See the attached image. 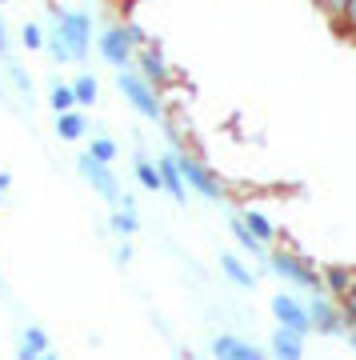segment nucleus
Here are the masks:
<instances>
[{
	"instance_id": "nucleus-1",
	"label": "nucleus",
	"mask_w": 356,
	"mask_h": 360,
	"mask_svg": "<svg viewBox=\"0 0 356 360\" xmlns=\"http://www.w3.org/2000/svg\"><path fill=\"white\" fill-rule=\"evenodd\" d=\"M52 32L61 37L64 44V56L68 60H89L92 52V16L84 8H52Z\"/></svg>"
},
{
	"instance_id": "nucleus-2",
	"label": "nucleus",
	"mask_w": 356,
	"mask_h": 360,
	"mask_svg": "<svg viewBox=\"0 0 356 360\" xmlns=\"http://www.w3.org/2000/svg\"><path fill=\"white\" fill-rule=\"evenodd\" d=\"M140 44H148V37H144L140 25H104L101 37H96L101 60L113 65L116 72H120V68H132V52H136Z\"/></svg>"
},
{
	"instance_id": "nucleus-3",
	"label": "nucleus",
	"mask_w": 356,
	"mask_h": 360,
	"mask_svg": "<svg viewBox=\"0 0 356 360\" xmlns=\"http://www.w3.org/2000/svg\"><path fill=\"white\" fill-rule=\"evenodd\" d=\"M116 89H120V96H125V101L132 104V108L144 116V120H156V124L165 120V108H160V92H156L148 80L140 77L136 68H120V72H116Z\"/></svg>"
},
{
	"instance_id": "nucleus-4",
	"label": "nucleus",
	"mask_w": 356,
	"mask_h": 360,
	"mask_svg": "<svg viewBox=\"0 0 356 360\" xmlns=\"http://www.w3.org/2000/svg\"><path fill=\"white\" fill-rule=\"evenodd\" d=\"M268 269L276 272L280 281H288L293 288H300V292H324L320 272L312 269L305 257H296V252H272V257H268Z\"/></svg>"
},
{
	"instance_id": "nucleus-5",
	"label": "nucleus",
	"mask_w": 356,
	"mask_h": 360,
	"mask_svg": "<svg viewBox=\"0 0 356 360\" xmlns=\"http://www.w3.org/2000/svg\"><path fill=\"white\" fill-rule=\"evenodd\" d=\"M177 153V165H180V176H184V188H192L196 196H204V200H224V184L217 180V172L208 165H201L196 156H189V153H180V148H172Z\"/></svg>"
},
{
	"instance_id": "nucleus-6",
	"label": "nucleus",
	"mask_w": 356,
	"mask_h": 360,
	"mask_svg": "<svg viewBox=\"0 0 356 360\" xmlns=\"http://www.w3.org/2000/svg\"><path fill=\"white\" fill-rule=\"evenodd\" d=\"M77 172H80L84 180H89V188H92L96 196H101L104 205H120V196H125V188H120V180H116L113 165H101V160H92L89 153H80Z\"/></svg>"
},
{
	"instance_id": "nucleus-7",
	"label": "nucleus",
	"mask_w": 356,
	"mask_h": 360,
	"mask_svg": "<svg viewBox=\"0 0 356 360\" xmlns=\"http://www.w3.org/2000/svg\"><path fill=\"white\" fill-rule=\"evenodd\" d=\"M132 68H136L140 77L148 80L153 89H160V84H168L172 80V68H168V56L160 52V44H140L136 52H132Z\"/></svg>"
},
{
	"instance_id": "nucleus-8",
	"label": "nucleus",
	"mask_w": 356,
	"mask_h": 360,
	"mask_svg": "<svg viewBox=\"0 0 356 360\" xmlns=\"http://www.w3.org/2000/svg\"><path fill=\"white\" fill-rule=\"evenodd\" d=\"M272 316H276L280 328H293V333H300V336L312 333V324H308V304L300 300V296H293V292H276L272 296Z\"/></svg>"
},
{
	"instance_id": "nucleus-9",
	"label": "nucleus",
	"mask_w": 356,
	"mask_h": 360,
	"mask_svg": "<svg viewBox=\"0 0 356 360\" xmlns=\"http://www.w3.org/2000/svg\"><path fill=\"white\" fill-rule=\"evenodd\" d=\"M308 324H312V333H320V336H336L344 328V316L324 292H312V300H308Z\"/></svg>"
},
{
	"instance_id": "nucleus-10",
	"label": "nucleus",
	"mask_w": 356,
	"mask_h": 360,
	"mask_svg": "<svg viewBox=\"0 0 356 360\" xmlns=\"http://www.w3.org/2000/svg\"><path fill=\"white\" fill-rule=\"evenodd\" d=\"M212 360H265V348H256L244 336L220 333V336H212Z\"/></svg>"
},
{
	"instance_id": "nucleus-11",
	"label": "nucleus",
	"mask_w": 356,
	"mask_h": 360,
	"mask_svg": "<svg viewBox=\"0 0 356 360\" xmlns=\"http://www.w3.org/2000/svg\"><path fill=\"white\" fill-rule=\"evenodd\" d=\"M156 172H160V193H168L177 205L189 200V188H184V176H180V165H177V153H165L156 160Z\"/></svg>"
},
{
	"instance_id": "nucleus-12",
	"label": "nucleus",
	"mask_w": 356,
	"mask_h": 360,
	"mask_svg": "<svg viewBox=\"0 0 356 360\" xmlns=\"http://www.w3.org/2000/svg\"><path fill=\"white\" fill-rule=\"evenodd\" d=\"M268 352L272 360H305V336L276 324V333L268 336Z\"/></svg>"
},
{
	"instance_id": "nucleus-13",
	"label": "nucleus",
	"mask_w": 356,
	"mask_h": 360,
	"mask_svg": "<svg viewBox=\"0 0 356 360\" xmlns=\"http://www.w3.org/2000/svg\"><path fill=\"white\" fill-rule=\"evenodd\" d=\"M52 129H56V136L61 141H84L89 136V116H84V108H72V112H56V120H52Z\"/></svg>"
},
{
	"instance_id": "nucleus-14",
	"label": "nucleus",
	"mask_w": 356,
	"mask_h": 360,
	"mask_svg": "<svg viewBox=\"0 0 356 360\" xmlns=\"http://www.w3.org/2000/svg\"><path fill=\"white\" fill-rule=\"evenodd\" d=\"M220 269H224V276H229L236 288H256V276L248 272V264H244L236 252H220Z\"/></svg>"
},
{
	"instance_id": "nucleus-15",
	"label": "nucleus",
	"mask_w": 356,
	"mask_h": 360,
	"mask_svg": "<svg viewBox=\"0 0 356 360\" xmlns=\"http://www.w3.org/2000/svg\"><path fill=\"white\" fill-rule=\"evenodd\" d=\"M352 281H356V272L348 269V264H329V269L320 272V284H324L332 296H344L352 288Z\"/></svg>"
},
{
	"instance_id": "nucleus-16",
	"label": "nucleus",
	"mask_w": 356,
	"mask_h": 360,
	"mask_svg": "<svg viewBox=\"0 0 356 360\" xmlns=\"http://www.w3.org/2000/svg\"><path fill=\"white\" fill-rule=\"evenodd\" d=\"M241 220H244V229L253 232V236L260 240V245H272V240H276V224H272V220H268L265 212L248 208V212H241Z\"/></svg>"
},
{
	"instance_id": "nucleus-17",
	"label": "nucleus",
	"mask_w": 356,
	"mask_h": 360,
	"mask_svg": "<svg viewBox=\"0 0 356 360\" xmlns=\"http://www.w3.org/2000/svg\"><path fill=\"white\" fill-rule=\"evenodd\" d=\"M72 96H77V108H92L96 96H101V80L92 77V72H80V77L72 80Z\"/></svg>"
},
{
	"instance_id": "nucleus-18",
	"label": "nucleus",
	"mask_w": 356,
	"mask_h": 360,
	"mask_svg": "<svg viewBox=\"0 0 356 360\" xmlns=\"http://www.w3.org/2000/svg\"><path fill=\"white\" fill-rule=\"evenodd\" d=\"M49 104H52V112H72V108H77L72 84H64V80H49Z\"/></svg>"
},
{
	"instance_id": "nucleus-19",
	"label": "nucleus",
	"mask_w": 356,
	"mask_h": 360,
	"mask_svg": "<svg viewBox=\"0 0 356 360\" xmlns=\"http://www.w3.org/2000/svg\"><path fill=\"white\" fill-rule=\"evenodd\" d=\"M132 172H136L140 188H148V193H160V172H156V160H148V156H136Z\"/></svg>"
},
{
	"instance_id": "nucleus-20",
	"label": "nucleus",
	"mask_w": 356,
	"mask_h": 360,
	"mask_svg": "<svg viewBox=\"0 0 356 360\" xmlns=\"http://www.w3.org/2000/svg\"><path fill=\"white\" fill-rule=\"evenodd\" d=\"M229 229H232V236H236V245H241L244 252H253V257H265V245H260L253 232L244 229V220H241V217H229Z\"/></svg>"
},
{
	"instance_id": "nucleus-21",
	"label": "nucleus",
	"mask_w": 356,
	"mask_h": 360,
	"mask_svg": "<svg viewBox=\"0 0 356 360\" xmlns=\"http://www.w3.org/2000/svg\"><path fill=\"white\" fill-rule=\"evenodd\" d=\"M20 44H25L28 52H44V25H40V20H25V25H20Z\"/></svg>"
},
{
	"instance_id": "nucleus-22",
	"label": "nucleus",
	"mask_w": 356,
	"mask_h": 360,
	"mask_svg": "<svg viewBox=\"0 0 356 360\" xmlns=\"http://www.w3.org/2000/svg\"><path fill=\"white\" fill-rule=\"evenodd\" d=\"M116 153H120V148H116L113 136H92V144H89V156H92V160H101V165H113Z\"/></svg>"
},
{
	"instance_id": "nucleus-23",
	"label": "nucleus",
	"mask_w": 356,
	"mask_h": 360,
	"mask_svg": "<svg viewBox=\"0 0 356 360\" xmlns=\"http://www.w3.org/2000/svg\"><path fill=\"white\" fill-rule=\"evenodd\" d=\"M108 229L120 232V236H132V232L140 229V217H136V212H125V208H116L113 217H108Z\"/></svg>"
},
{
	"instance_id": "nucleus-24",
	"label": "nucleus",
	"mask_w": 356,
	"mask_h": 360,
	"mask_svg": "<svg viewBox=\"0 0 356 360\" xmlns=\"http://www.w3.org/2000/svg\"><path fill=\"white\" fill-rule=\"evenodd\" d=\"M20 345L32 348V352H49V333H44L40 324H28L25 336H20Z\"/></svg>"
},
{
	"instance_id": "nucleus-25",
	"label": "nucleus",
	"mask_w": 356,
	"mask_h": 360,
	"mask_svg": "<svg viewBox=\"0 0 356 360\" xmlns=\"http://www.w3.org/2000/svg\"><path fill=\"white\" fill-rule=\"evenodd\" d=\"M8 80H13V89L20 92V96H32V77L25 72V65L8 60Z\"/></svg>"
},
{
	"instance_id": "nucleus-26",
	"label": "nucleus",
	"mask_w": 356,
	"mask_h": 360,
	"mask_svg": "<svg viewBox=\"0 0 356 360\" xmlns=\"http://www.w3.org/2000/svg\"><path fill=\"white\" fill-rule=\"evenodd\" d=\"M13 56V37H8V25H4V16H0V60H8Z\"/></svg>"
},
{
	"instance_id": "nucleus-27",
	"label": "nucleus",
	"mask_w": 356,
	"mask_h": 360,
	"mask_svg": "<svg viewBox=\"0 0 356 360\" xmlns=\"http://www.w3.org/2000/svg\"><path fill=\"white\" fill-rule=\"evenodd\" d=\"M317 4H324V8H332V13H344V8H348V0H317Z\"/></svg>"
},
{
	"instance_id": "nucleus-28",
	"label": "nucleus",
	"mask_w": 356,
	"mask_h": 360,
	"mask_svg": "<svg viewBox=\"0 0 356 360\" xmlns=\"http://www.w3.org/2000/svg\"><path fill=\"white\" fill-rule=\"evenodd\" d=\"M8 188H13V172H4V168H0V196L8 193Z\"/></svg>"
},
{
	"instance_id": "nucleus-29",
	"label": "nucleus",
	"mask_w": 356,
	"mask_h": 360,
	"mask_svg": "<svg viewBox=\"0 0 356 360\" xmlns=\"http://www.w3.org/2000/svg\"><path fill=\"white\" fill-rule=\"evenodd\" d=\"M128 260H132V248L120 245V248H116V264H128Z\"/></svg>"
},
{
	"instance_id": "nucleus-30",
	"label": "nucleus",
	"mask_w": 356,
	"mask_h": 360,
	"mask_svg": "<svg viewBox=\"0 0 356 360\" xmlns=\"http://www.w3.org/2000/svg\"><path fill=\"white\" fill-rule=\"evenodd\" d=\"M16 360H40V352H32V348L20 345V352H16Z\"/></svg>"
},
{
	"instance_id": "nucleus-31",
	"label": "nucleus",
	"mask_w": 356,
	"mask_h": 360,
	"mask_svg": "<svg viewBox=\"0 0 356 360\" xmlns=\"http://www.w3.org/2000/svg\"><path fill=\"white\" fill-rule=\"evenodd\" d=\"M344 16H348V25L356 28V0H348V8H344Z\"/></svg>"
},
{
	"instance_id": "nucleus-32",
	"label": "nucleus",
	"mask_w": 356,
	"mask_h": 360,
	"mask_svg": "<svg viewBox=\"0 0 356 360\" xmlns=\"http://www.w3.org/2000/svg\"><path fill=\"white\" fill-rule=\"evenodd\" d=\"M348 345H352V352H356V328H348Z\"/></svg>"
},
{
	"instance_id": "nucleus-33",
	"label": "nucleus",
	"mask_w": 356,
	"mask_h": 360,
	"mask_svg": "<svg viewBox=\"0 0 356 360\" xmlns=\"http://www.w3.org/2000/svg\"><path fill=\"white\" fill-rule=\"evenodd\" d=\"M40 360H61V356H52V352H40Z\"/></svg>"
},
{
	"instance_id": "nucleus-34",
	"label": "nucleus",
	"mask_w": 356,
	"mask_h": 360,
	"mask_svg": "<svg viewBox=\"0 0 356 360\" xmlns=\"http://www.w3.org/2000/svg\"><path fill=\"white\" fill-rule=\"evenodd\" d=\"M0 101H8V92H4V84H0Z\"/></svg>"
},
{
	"instance_id": "nucleus-35",
	"label": "nucleus",
	"mask_w": 356,
	"mask_h": 360,
	"mask_svg": "<svg viewBox=\"0 0 356 360\" xmlns=\"http://www.w3.org/2000/svg\"><path fill=\"white\" fill-rule=\"evenodd\" d=\"M0 4H8V0H0Z\"/></svg>"
}]
</instances>
